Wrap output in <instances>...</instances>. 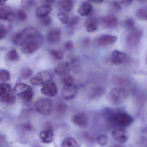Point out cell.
<instances>
[{"instance_id":"obj_1","label":"cell","mask_w":147,"mask_h":147,"mask_svg":"<svg viewBox=\"0 0 147 147\" xmlns=\"http://www.w3.org/2000/svg\"><path fill=\"white\" fill-rule=\"evenodd\" d=\"M102 115L108 124L117 128L129 127L134 121L133 117L128 113L110 108L105 109Z\"/></svg>"},{"instance_id":"obj_2","label":"cell","mask_w":147,"mask_h":147,"mask_svg":"<svg viewBox=\"0 0 147 147\" xmlns=\"http://www.w3.org/2000/svg\"><path fill=\"white\" fill-rule=\"evenodd\" d=\"M41 38H42V36L36 28L34 27H27L14 36L13 42L17 46H22L32 40Z\"/></svg>"},{"instance_id":"obj_3","label":"cell","mask_w":147,"mask_h":147,"mask_svg":"<svg viewBox=\"0 0 147 147\" xmlns=\"http://www.w3.org/2000/svg\"><path fill=\"white\" fill-rule=\"evenodd\" d=\"M127 97L128 92L125 88L117 86L110 90L107 96V98L110 103L119 105L123 103Z\"/></svg>"},{"instance_id":"obj_4","label":"cell","mask_w":147,"mask_h":147,"mask_svg":"<svg viewBox=\"0 0 147 147\" xmlns=\"http://www.w3.org/2000/svg\"><path fill=\"white\" fill-rule=\"evenodd\" d=\"M53 78V75L51 71H42L32 78L30 80V83L34 86H42L47 82L52 81Z\"/></svg>"},{"instance_id":"obj_5","label":"cell","mask_w":147,"mask_h":147,"mask_svg":"<svg viewBox=\"0 0 147 147\" xmlns=\"http://www.w3.org/2000/svg\"><path fill=\"white\" fill-rule=\"evenodd\" d=\"M35 108L37 111L42 115H49L52 110V102L49 98H43L35 102Z\"/></svg>"},{"instance_id":"obj_6","label":"cell","mask_w":147,"mask_h":147,"mask_svg":"<svg viewBox=\"0 0 147 147\" xmlns=\"http://www.w3.org/2000/svg\"><path fill=\"white\" fill-rule=\"evenodd\" d=\"M117 37L111 34H102L95 38L93 44L97 47H103L112 45L116 42Z\"/></svg>"},{"instance_id":"obj_7","label":"cell","mask_w":147,"mask_h":147,"mask_svg":"<svg viewBox=\"0 0 147 147\" xmlns=\"http://www.w3.org/2000/svg\"><path fill=\"white\" fill-rule=\"evenodd\" d=\"M78 88L74 84L64 85L61 90V96L65 100L73 99L77 96Z\"/></svg>"},{"instance_id":"obj_8","label":"cell","mask_w":147,"mask_h":147,"mask_svg":"<svg viewBox=\"0 0 147 147\" xmlns=\"http://www.w3.org/2000/svg\"><path fill=\"white\" fill-rule=\"evenodd\" d=\"M41 93L48 97H53L58 92L57 86L55 82L52 81L43 85L40 89Z\"/></svg>"},{"instance_id":"obj_9","label":"cell","mask_w":147,"mask_h":147,"mask_svg":"<svg viewBox=\"0 0 147 147\" xmlns=\"http://www.w3.org/2000/svg\"><path fill=\"white\" fill-rule=\"evenodd\" d=\"M112 138L116 141L121 144L127 142L129 138L128 132L124 128H117L111 133Z\"/></svg>"},{"instance_id":"obj_10","label":"cell","mask_w":147,"mask_h":147,"mask_svg":"<svg viewBox=\"0 0 147 147\" xmlns=\"http://www.w3.org/2000/svg\"><path fill=\"white\" fill-rule=\"evenodd\" d=\"M41 40L42 38L32 40L27 42L23 45V53L26 54H31L35 52L39 48Z\"/></svg>"},{"instance_id":"obj_11","label":"cell","mask_w":147,"mask_h":147,"mask_svg":"<svg viewBox=\"0 0 147 147\" xmlns=\"http://www.w3.org/2000/svg\"><path fill=\"white\" fill-rule=\"evenodd\" d=\"M143 35V32L141 30H135L131 32L127 38V42L129 45L136 46L140 41Z\"/></svg>"},{"instance_id":"obj_12","label":"cell","mask_w":147,"mask_h":147,"mask_svg":"<svg viewBox=\"0 0 147 147\" xmlns=\"http://www.w3.org/2000/svg\"><path fill=\"white\" fill-rule=\"evenodd\" d=\"M72 121L75 126L80 128H84L88 126V118L84 113L75 114L72 117Z\"/></svg>"},{"instance_id":"obj_13","label":"cell","mask_w":147,"mask_h":147,"mask_svg":"<svg viewBox=\"0 0 147 147\" xmlns=\"http://www.w3.org/2000/svg\"><path fill=\"white\" fill-rule=\"evenodd\" d=\"M70 63L66 61H62L59 63L54 69V72L59 76H66L71 70Z\"/></svg>"},{"instance_id":"obj_14","label":"cell","mask_w":147,"mask_h":147,"mask_svg":"<svg viewBox=\"0 0 147 147\" xmlns=\"http://www.w3.org/2000/svg\"><path fill=\"white\" fill-rule=\"evenodd\" d=\"M39 137L41 141L45 144L51 143L53 141L54 134L51 127L48 126L45 130L40 133Z\"/></svg>"},{"instance_id":"obj_15","label":"cell","mask_w":147,"mask_h":147,"mask_svg":"<svg viewBox=\"0 0 147 147\" xmlns=\"http://www.w3.org/2000/svg\"><path fill=\"white\" fill-rule=\"evenodd\" d=\"M16 14L9 7H0V20L12 21L14 20Z\"/></svg>"},{"instance_id":"obj_16","label":"cell","mask_w":147,"mask_h":147,"mask_svg":"<svg viewBox=\"0 0 147 147\" xmlns=\"http://www.w3.org/2000/svg\"><path fill=\"white\" fill-rule=\"evenodd\" d=\"M105 92V89L101 86H95L92 87L88 93V97L90 99H96L102 96Z\"/></svg>"},{"instance_id":"obj_17","label":"cell","mask_w":147,"mask_h":147,"mask_svg":"<svg viewBox=\"0 0 147 147\" xmlns=\"http://www.w3.org/2000/svg\"><path fill=\"white\" fill-rule=\"evenodd\" d=\"M126 57V55L124 53L117 50H115L111 53V60L113 64L118 65L124 62Z\"/></svg>"},{"instance_id":"obj_18","label":"cell","mask_w":147,"mask_h":147,"mask_svg":"<svg viewBox=\"0 0 147 147\" xmlns=\"http://www.w3.org/2000/svg\"><path fill=\"white\" fill-rule=\"evenodd\" d=\"M61 36V31L59 28H54L51 30L47 36V40L51 44H55L59 42Z\"/></svg>"},{"instance_id":"obj_19","label":"cell","mask_w":147,"mask_h":147,"mask_svg":"<svg viewBox=\"0 0 147 147\" xmlns=\"http://www.w3.org/2000/svg\"><path fill=\"white\" fill-rule=\"evenodd\" d=\"M84 26L86 32L89 33L93 32L96 31L98 28V22L94 17H90L86 20Z\"/></svg>"},{"instance_id":"obj_20","label":"cell","mask_w":147,"mask_h":147,"mask_svg":"<svg viewBox=\"0 0 147 147\" xmlns=\"http://www.w3.org/2000/svg\"><path fill=\"white\" fill-rule=\"evenodd\" d=\"M105 26L108 28H116L119 24L118 19L114 15L109 14L106 16L103 20Z\"/></svg>"},{"instance_id":"obj_21","label":"cell","mask_w":147,"mask_h":147,"mask_svg":"<svg viewBox=\"0 0 147 147\" xmlns=\"http://www.w3.org/2000/svg\"><path fill=\"white\" fill-rule=\"evenodd\" d=\"M92 7L91 4L87 1H84L80 3L79 7L78 12L82 16H88L91 13Z\"/></svg>"},{"instance_id":"obj_22","label":"cell","mask_w":147,"mask_h":147,"mask_svg":"<svg viewBox=\"0 0 147 147\" xmlns=\"http://www.w3.org/2000/svg\"><path fill=\"white\" fill-rule=\"evenodd\" d=\"M52 10V8L50 5H43L36 9L35 14L37 17L42 19L48 16V14L51 12Z\"/></svg>"},{"instance_id":"obj_23","label":"cell","mask_w":147,"mask_h":147,"mask_svg":"<svg viewBox=\"0 0 147 147\" xmlns=\"http://www.w3.org/2000/svg\"><path fill=\"white\" fill-rule=\"evenodd\" d=\"M32 89V86L27 84L24 83H19L15 86L13 91L15 94L20 96L25 92Z\"/></svg>"},{"instance_id":"obj_24","label":"cell","mask_w":147,"mask_h":147,"mask_svg":"<svg viewBox=\"0 0 147 147\" xmlns=\"http://www.w3.org/2000/svg\"><path fill=\"white\" fill-rule=\"evenodd\" d=\"M74 3L72 0H61L59 3L60 9L64 12H69L73 8Z\"/></svg>"},{"instance_id":"obj_25","label":"cell","mask_w":147,"mask_h":147,"mask_svg":"<svg viewBox=\"0 0 147 147\" xmlns=\"http://www.w3.org/2000/svg\"><path fill=\"white\" fill-rule=\"evenodd\" d=\"M61 147H79L77 141L73 137H67L61 143Z\"/></svg>"},{"instance_id":"obj_26","label":"cell","mask_w":147,"mask_h":147,"mask_svg":"<svg viewBox=\"0 0 147 147\" xmlns=\"http://www.w3.org/2000/svg\"><path fill=\"white\" fill-rule=\"evenodd\" d=\"M0 100L4 103L13 104L15 102L16 98L13 95L9 93L0 97Z\"/></svg>"},{"instance_id":"obj_27","label":"cell","mask_w":147,"mask_h":147,"mask_svg":"<svg viewBox=\"0 0 147 147\" xmlns=\"http://www.w3.org/2000/svg\"><path fill=\"white\" fill-rule=\"evenodd\" d=\"M22 99L26 102H29L32 100L34 96L33 89L28 90L20 95Z\"/></svg>"},{"instance_id":"obj_28","label":"cell","mask_w":147,"mask_h":147,"mask_svg":"<svg viewBox=\"0 0 147 147\" xmlns=\"http://www.w3.org/2000/svg\"><path fill=\"white\" fill-rule=\"evenodd\" d=\"M50 55L56 60H61L63 59L64 56L63 53L61 51L52 50L49 51Z\"/></svg>"},{"instance_id":"obj_29","label":"cell","mask_w":147,"mask_h":147,"mask_svg":"<svg viewBox=\"0 0 147 147\" xmlns=\"http://www.w3.org/2000/svg\"><path fill=\"white\" fill-rule=\"evenodd\" d=\"M11 90L10 85L8 84H0V97L10 93Z\"/></svg>"},{"instance_id":"obj_30","label":"cell","mask_w":147,"mask_h":147,"mask_svg":"<svg viewBox=\"0 0 147 147\" xmlns=\"http://www.w3.org/2000/svg\"><path fill=\"white\" fill-rule=\"evenodd\" d=\"M96 140L99 146L103 147L106 146L108 143V138L106 135L100 134L97 136Z\"/></svg>"},{"instance_id":"obj_31","label":"cell","mask_w":147,"mask_h":147,"mask_svg":"<svg viewBox=\"0 0 147 147\" xmlns=\"http://www.w3.org/2000/svg\"><path fill=\"white\" fill-rule=\"evenodd\" d=\"M136 16L139 19L143 20H147V7L139 9L136 13Z\"/></svg>"},{"instance_id":"obj_32","label":"cell","mask_w":147,"mask_h":147,"mask_svg":"<svg viewBox=\"0 0 147 147\" xmlns=\"http://www.w3.org/2000/svg\"><path fill=\"white\" fill-rule=\"evenodd\" d=\"M80 22V18L78 16H73L69 20L67 23V27L69 29H71L76 27Z\"/></svg>"},{"instance_id":"obj_33","label":"cell","mask_w":147,"mask_h":147,"mask_svg":"<svg viewBox=\"0 0 147 147\" xmlns=\"http://www.w3.org/2000/svg\"><path fill=\"white\" fill-rule=\"evenodd\" d=\"M32 74V71L30 68L27 67L23 68L21 70L20 73L21 78L23 79L28 78H30Z\"/></svg>"},{"instance_id":"obj_34","label":"cell","mask_w":147,"mask_h":147,"mask_svg":"<svg viewBox=\"0 0 147 147\" xmlns=\"http://www.w3.org/2000/svg\"><path fill=\"white\" fill-rule=\"evenodd\" d=\"M22 5L25 8H29L37 5L36 0H21Z\"/></svg>"},{"instance_id":"obj_35","label":"cell","mask_w":147,"mask_h":147,"mask_svg":"<svg viewBox=\"0 0 147 147\" xmlns=\"http://www.w3.org/2000/svg\"><path fill=\"white\" fill-rule=\"evenodd\" d=\"M7 58L11 61H17L20 59L19 54L15 50H11L8 53Z\"/></svg>"},{"instance_id":"obj_36","label":"cell","mask_w":147,"mask_h":147,"mask_svg":"<svg viewBox=\"0 0 147 147\" xmlns=\"http://www.w3.org/2000/svg\"><path fill=\"white\" fill-rule=\"evenodd\" d=\"M10 75L9 72L7 70H0V80L6 81L10 79Z\"/></svg>"},{"instance_id":"obj_37","label":"cell","mask_w":147,"mask_h":147,"mask_svg":"<svg viewBox=\"0 0 147 147\" xmlns=\"http://www.w3.org/2000/svg\"><path fill=\"white\" fill-rule=\"evenodd\" d=\"M68 106L67 105L63 103H61L58 105L56 109V111L59 115H63L66 112Z\"/></svg>"},{"instance_id":"obj_38","label":"cell","mask_w":147,"mask_h":147,"mask_svg":"<svg viewBox=\"0 0 147 147\" xmlns=\"http://www.w3.org/2000/svg\"><path fill=\"white\" fill-rule=\"evenodd\" d=\"M57 17L59 21L61 22L62 24H63V25L67 24V23L69 22V20L68 16L66 14L64 13H59L57 15Z\"/></svg>"},{"instance_id":"obj_39","label":"cell","mask_w":147,"mask_h":147,"mask_svg":"<svg viewBox=\"0 0 147 147\" xmlns=\"http://www.w3.org/2000/svg\"><path fill=\"white\" fill-rule=\"evenodd\" d=\"M71 69H73L74 71L78 72V71L80 70V62L78 59H74L71 61Z\"/></svg>"},{"instance_id":"obj_40","label":"cell","mask_w":147,"mask_h":147,"mask_svg":"<svg viewBox=\"0 0 147 147\" xmlns=\"http://www.w3.org/2000/svg\"><path fill=\"white\" fill-rule=\"evenodd\" d=\"M124 25L128 29H133L135 26L134 20L132 18H128L124 22Z\"/></svg>"},{"instance_id":"obj_41","label":"cell","mask_w":147,"mask_h":147,"mask_svg":"<svg viewBox=\"0 0 147 147\" xmlns=\"http://www.w3.org/2000/svg\"><path fill=\"white\" fill-rule=\"evenodd\" d=\"M17 19L20 21H24L26 20L27 16L26 13L22 10H19L16 13Z\"/></svg>"},{"instance_id":"obj_42","label":"cell","mask_w":147,"mask_h":147,"mask_svg":"<svg viewBox=\"0 0 147 147\" xmlns=\"http://www.w3.org/2000/svg\"><path fill=\"white\" fill-rule=\"evenodd\" d=\"M74 78L72 75L68 74L64 78L63 83L64 85H70L74 84Z\"/></svg>"},{"instance_id":"obj_43","label":"cell","mask_w":147,"mask_h":147,"mask_svg":"<svg viewBox=\"0 0 147 147\" xmlns=\"http://www.w3.org/2000/svg\"><path fill=\"white\" fill-rule=\"evenodd\" d=\"M41 23L45 26H48L51 24L52 20L50 16H47L41 19Z\"/></svg>"},{"instance_id":"obj_44","label":"cell","mask_w":147,"mask_h":147,"mask_svg":"<svg viewBox=\"0 0 147 147\" xmlns=\"http://www.w3.org/2000/svg\"><path fill=\"white\" fill-rule=\"evenodd\" d=\"M7 34V29L5 27L0 25V40L5 38Z\"/></svg>"},{"instance_id":"obj_45","label":"cell","mask_w":147,"mask_h":147,"mask_svg":"<svg viewBox=\"0 0 147 147\" xmlns=\"http://www.w3.org/2000/svg\"><path fill=\"white\" fill-rule=\"evenodd\" d=\"M74 46V45L73 42L71 40L67 41L64 45L65 48L67 51H69L73 50Z\"/></svg>"},{"instance_id":"obj_46","label":"cell","mask_w":147,"mask_h":147,"mask_svg":"<svg viewBox=\"0 0 147 147\" xmlns=\"http://www.w3.org/2000/svg\"><path fill=\"white\" fill-rule=\"evenodd\" d=\"M112 7H113L114 10L117 11V12H119L121 10V5L117 2H114L113 3Z\"/></svg>"},{"instance_id":"obj_47","label":"cell","mask_w":147,"mask_h":147,"mask_svg":"<svg viewBox=\"0 0 147 147\" xmlns=\"http://www.w3.org/2000/svg\"><path fill=\"white\" fill-rule=\"evenodd\" d=\"M90 39L89 38H86L82 40V44L83 45H87L90 44Z\"/></svg>"},{"instance_id":"obj_48","label":"cell","mask_w":147,"mask_h":147,"mask_svg":"<svg viewBox=\"0 0 147 147\" xmlns=\"http://www.w3.org/2000/svg\"><path fill=\"white\" fill-rule=\"evenodd\" d=\"M133 1V0H122V2L125 5H129Z\"/></svg>"},{"instance_id":"obj_49","label":"cell","mask_w":147,"mask_h":147,"mask_svg":"<svg viewBox=\"0 0 147 147\" xmlns=\"http://www.w3.org/2000/svg\"><path fill=\"white\" fill-rule=\"evenodd\" d=\"M89 1L91 2L94 3H99L102 2L104 0H88Z\"/></svg>"},{"instance_id":"obj_50","label":"cell","mask_w":147,"mask_h":147,"mask_svg":"<svg viewBox=\"0 0 147 147\" xmlns=\"http://www.w3.org/2000/svg\"><path fill=\"white\" fill-rule=\"evenodd\" d=\"M45 2L47 3V5H50L53 4L55 2V0H45Z\"/></svg>"},{"instance_id":"obj_51","label":"cell","mask_w":147,"mask_h":147,"mask_svg":"<svg viewBox=\"0 0 147 147\" xmlns=\"http://www.w3.org/2000/svg\"><path fill=\"white\" fill-rule=\"evenodd\" d=\"M7 0H0V6H4Z\"/></svg>"},{"instance_id":"obj_52","label":"cell","mask_w":147,"mask_h":147,"mask_svg":"<svg viewBox=\"0 0 147 147\" xmlns=\"http://www.w3.org/2000/svg\"><path fill=\"white\" fill-rule=\"evenodd\" d=\"M111 147H126L122 144H115Z\"/></svg>"},{"instance_id":"obj_53","label":"cell","mask_w":147,"mask_h":147,"mask_svg":"<svg viewBox=\"0 0 147 147\" xmlns=\"http://www.w3.org/2000/svg\"><path fill=\"white\" fill-rule=\"evenodd\" d=\"M138 1L140 2L143 3L146 1L147 0H138Z\"/></svg>"}]
</instances>
